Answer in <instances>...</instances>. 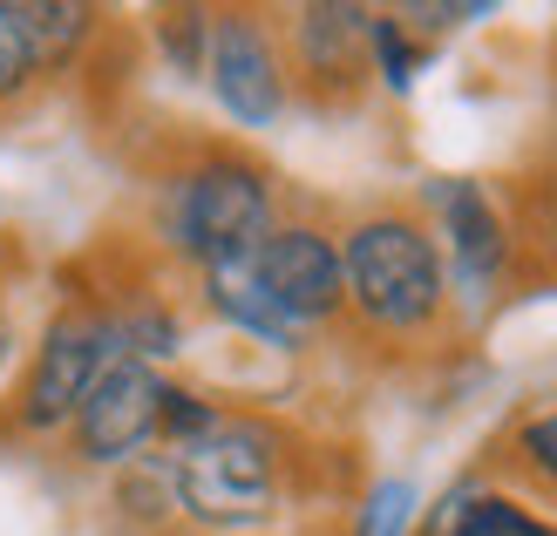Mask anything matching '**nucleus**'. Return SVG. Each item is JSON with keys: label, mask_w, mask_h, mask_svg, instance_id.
Returning a JSON list of instances; mask_svg holds the SVG:
<instances>
[{"label": "nucleus", "mask_w": 557, "mask_h": 536, "mask_svg": "<svg viewBox=\"0 0 557 536\" xmlns=\"http://www.w3.org/2000/svg\"><path fill=\"white\" fill-rule=\"evenodd\" d=\"M163 456V448H157ZM184 536H265L360 502V456L286 408L225 401L198 441L163 456Z\"/></svg>", "instance_id": "nucleus-1"}, {"label": "nucleus", "mask_w": 557, "mask_h": 536, "mask_svg": "<svg viewBox=\"0 0 557 536\" xmlns=\"http://www.w3.org/2000/svg\"><path fill=\"white\" fill-rule=\"evenodd\" d=\"M347 320L341 347L374 366H429L469 340V313L449 292L435 224L414 197H368L341 217Z\"/></svg>", "instance_id": "nucleus-2"}, {"label": "nucleus", "mask_w": 557, "mask_h": 536, "mask_svg": "<svg viewBox=\"0 0 557 536\" xmlns=\"http://www.w3.org/2000/svg\"><path fill=\"white\" fill-rule=\"evenodd\" d=\"M286 177L245 144V136H171V150L144 163V238L177 278L211 265L252 259L259 238L278 224Z\"/></svg>", "instance_id": "nucleus-3"}, {"label": "nucleus", "mask_w": 557, "mask_h": 536, "mask_svg": "<svg viewBox=\"0 0 557 536\" xmlns=\"http://www.w3.org/2000/svg\"><path fill=\"white\" fill-rule=\"evenodd\" d=\"M123 360V333L109 313L102 286L89 278V265L69 259L54 272V299L35 326V347L14 366L8 394H0V456H48L62 428L75 421V408L89 401V387Z\"/></svg>", "instance_id": "nucleus-4"}, {"label": "nucleus", "mask_w": 557, "mask_h": 536, "mask_svg": "<svg viewBox=\"0 0 557 536\" xmlns=\"http://www.w3.org/2000/svg\"><path fill=\"white\" fill-rule=\"evenodd\" d=\"M252 278H259V292L278 306V320H293L306 340H313V333H333V340H341L347 272H341V217H333L326 204L286 190L278 224L252 251Z\"/></svg>", "instance_id": "nucleus-5"}, {"label": "nucleus", "mask_w": 557, "mask_h": 536, "mask_svg": "<svg viewBox=\"0 0 557 536\" xmlns=\"http://www.w3.org/2000/svg\"><path fill=\"white\" fill-rule=\"evenodd\" d=\"M278 54H286V89L306 116H360L374 96V54L368 21L374 8L354 0H306L278 8Z\"/></svg>", "instance_id": "nucleus-6"}, {"label": "nucleus", "mask_w": 557, "mask_h": 536, "mask_svg": "<svg viewBox=\"0 0 557 536\" xmlns=\"http://www.w3.org/2000/svg\"><path fill=\"white\" fill-rule=\"evenodd\" d=\"M414 204L429 211L442 265H449V292L469 320L483 313L490 299L510 292V217L504 197H496L483 177H429L414 190Z\"/></svg>", "instance_id": "nucleus-7"}, {"label": "nucleus", "mask_w": 557, "mask_h": 536, "mask_svg": "<svg viewBox=\"0 0 557 536\" xmlns=\"http://www.w3.org/2000/svg\"><path fill=\"white\" fill-rule=\"evenodd\" d=\"M157 414H163V366L123 353L89 387V401L75 408V421L62 428V441L48 456L69 475H116L157 448Z\"/></svg>", "instance_id": "nucleus-8"}, {"label": "nucleus", "mask_w": 557, "mask_h": 536, "mask_svg": "<svg viewBox=\"0 0 557 536\" xmlns=\"http://www.w3.org/2000/svg\"><path fill=\"white\" fill-rule=\"evenodd\" d=\"M205 82L218 109L238 129H272L293 109L286 89V54H278V21L272 8H211V54H205Z\"/></svg>", "instance_id": "nucleus-9"}, {"label": "nucleus", "mask_w": 557, "mask_h": 536, "mask_svg": "<svg viewBox=\"0 0 557 536\" xmlns=\"http://www.w3.org/2000/svg\"><path fill=\"white\" fill-rule=\"evenodd\" d=\"M469 475H483L490 489H510L531 510H557V401L517 408L504 428L483 441V456Z\"/></svg>", "instance_id": "nucleus-10"}, {"label": "nucleus", "mask_w": 557, "mask_h": 536, "mask_svg": "<svg viewBox=\"0 0 557 536\" xmlns=\"http://www.w3.org/2000/svg\"><path fill=\"white\" fill-rule=\"evenodd\" d=\"M510 217V292H550L557 286V177L523 171L496 190Z\"/></svg>", "instance_id": "nucleus-11"}, {"label": "nucleus", "mask_w": 557, "mask_h": 536, "mask_svg": "<svg viewBox=\"0 0 557 536\" xmlns=\"http://www.w3.org/2000/svg\"><path fill=\"white\" fill-rule=\"evenodd\" d=\"M190 299H198L218 326H232V333H245V340H259V347L286 353V360H299L306 347H313V340H306V333H299L293 320H278V306L259 292L252 259H232V265L198 272V278H190Z\"/></svg>", "instance_id": "nucleus-12"}, {"label": "nucleus", "mask_w": 557, "mask_h": 536, "mask_svg": "<svg viewBox=\"0 0 557 536\" xmlns=\"http://www.w3.org/2000/svg\"><path fill=\"white\" fill-rule=\"evenodd\" d=\"M414 536H557V516L517 502L510 489H490L483 475H462V483H449V496L422 516Z\"/></svg>", "instance_id": "nucleus-13"}, {"label": "nucleus", "mask_w": 557, "mask_h": 536, "mask_svg": "<svg viewBox=\"0 0 557 536\" xmlns=\"http://www.w3.org/2000/svg\"><path fill=\"white\" fill-rule=\"evenodd\" d=\"M48 96H54V75L35 35V14H27V0H0V123L41 109Z\"/></svg>", "instance_id": "nucleus-14"}, {"label": "nucleus", "mask_w": 557, "mask_h": 536, "mask_svg": "<svg viewBox=\"0 0 557 536\" xmlns=\"http://www.w3.org/2000/svg\"><path fill=\"white\" fill-rule=\"evenodd\" d=\"M368 54H374V82H381V89L387 96H408L414 82H422V68H429L435 41L408 35L395 8H374V21H368Z\"/></svg>", "instance_id": "nucleus-15"}, {"label": "nucleus", "mask_w": 557, "mask_h": 536, "mask_svg": "<svg viewBox=\"0 0 557 536\" xmlns=\"http://www.w3.org/2000/svg\"><path fill=\"white\" fill-rule=\"evenodd\" d=\"M150 48L163 54V68H171L177 82H205L211 8H157V14H150Z\"/></svg>", "instance_id": "nucleus-16"}, {"label": "nucleus", "mask_w": 557, "mask_h": 536, "mask_svg": "<svg viewBox=\"0 0 557 536\" xmlns=\"http://www.w3.org/2000/svg\"><path fill=\"white\" fill-rule=\"evenodd\" d=\"M408 529H414V483L408 475H381L347 510V536H408Z\"/></svg>", "instance_id": "nucleus-17"}, {"label": "nucleus", "mask_w": 557, "mask_h": 536, "mask_svg": "<svg viewBox=\"0 0 557 536\" xmlns=\"http://www.w3.org/2000/svg\"><path fill=\"white\" fill-rule=\"evenodd\" d=\"M21 278H35V259H27L21 232H0V306H14Z\"/></svg>", "instance_id": "nucleus-18"}, {"label": "nucleus", "mask_w": 557, "mask_h": 536, "mask_svg": "<svg viewBox=\"0 0 557 536\" xmlns=\"http://www.w3.org/2000/svg\"><path fill=\"white\" fill-rule=\"evenodd\" d=\"M14 353H21V313H14V306H0V394H8Z\"/></svg>", "instance_id": "nucleus-19"}, {"label": "nucleus", "mask_w": 557, "mask_h": 536, "mask_svg": "<svg viewBox=\"0 0 557 536\" xmlns=\"http://www.w3.org/2000/svg\"><path fill=\"white\" fill-rule=\"evenodd\" d=\"M265 536H347V516H320V523H293V529H265Z\"/></svg>", "instance_id": "nucleus-20"}, {"label": "nucleus", "mask_w": 557, "mask_h": 536, "mask_svg": "<svg viewBox=\"0 0 557 536\" xmlns=\"http://www.w3.org/2000/svg\"><path fill=\"white\" fill-rule=\"evenodd\" d=\"M531 171H544V177H557V123H550V136H544V150L531 157Z\"/></svg>", "instance_id": "nucleus-21"}, {"label": "nucleus", "mask_w": 557, "mask_h": 536, "mask_svg": "<svg viewBox=\"0 0 557 536\" xmlns=\"http://www.w3.org/2000/svg\"><path fill=\"white\" fill-rule=\"evenodd\" d=\"M550 89H557V35H550Z\"/></svg>", "instance_id": "nucleus-22"}]
</instances>
